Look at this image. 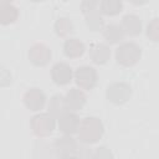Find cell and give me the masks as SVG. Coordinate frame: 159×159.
<instances>
[{
	"label": "cell",
	"instance_id": "6da1fadb",
	"mask_svg": "<svg viewBox=\"0 0 159 159\" xmlns=\"http://www.w3.org/2000/svg\"><path fill=\"white\" fill-rule=\"evenodd\" d=\"M102 134V124L96 118H86L80 127V135L84 142H96Z\"/></svg>",
	"mask_w": 159,
	"mask_h": 159
},
{
	"label": "cell",
	"instance_id": "7a4b0ae2",
	"mask_svg": "<svg viewBox=\"0 0 159 159\" xmlns=\"http://www.w3.org/2000/svg\"><path fill=\"white\" fill-rule=\"evenodd\" d=\"M117 61L124 66H130L137 62L140 56V48L134 43H124L117 48Z\"/></svg>",
	"mask_w": 159,
	"mask_h": 159
},
{
	"label": "cell",
	"instance_id": "3957f363",
	"mask_svg": "<svg viewBox=\"0 0 159 159\" xmlns=\"http://www.w3.org/2000/svg\"><path fill=\"white\" fill-rule=\"evenodd\" d=\"M32 129L37 135H46L53 129L55 122L50 114H39L32 118Z\"/></svg>",
	"mask_w": 159,
	"mask_h": 159
},
{
	"label": "cell",
	"instance_id": "277c9868",
	"mask_svg": "<svg viewBox=\"0 0 159 159\" xmlns=\"http://www.w3.org/2000/svg\"><path fill=\"white\" fill-rule=\"evenodd\" d=\"M96 78H97V75H96L94 68H92V67L84 66V67L78 68L76 72V81L83 88L93 87L96 83Z\"/></svg>",
	"mask_w": 159,
	"mask_h": 159
},
{
	"label": "cell",
	"instance_id": "5b68a950",
	"mask_svg": "<svg viewBox=\"0 0 159 159\" xmlns=\"http://www.w3.org/2000/svg\"><path fill=\"white\" fill-rule=\"evenodd\" d=\"M130 96V88L125 83H114L108 87V98L116 103H123Z\"/></svg>",
	"mask_w": 159,
	"mask_h": 159
},
{
	"label": "cell",
	"instance_id": "8992f818",
	"mask_svg": "<svg viewBox=\"0 0 159 159\" xmlns=\"http://www.w3.org/2000/svg\"><path fill=\"white\" fill-rule=\"evenodd\" d=\"M29 56H30V60L35 65H45V63H47L48 58L51 57V52L45 45L36 43L30 48Z\"/></svg>",
	"mask_w": 159,
	"mask_h": 159
},
{
	"label": "cell",
	"instance_id": "52a82bcc",
	"mask_svg": "<svg viewBox=\"0 0 159 159\" xmlns=\"http://www.w3.org/2000/svg\"><path fill=\"white\" fill-rule=\"evenodd\" d=\"M24 101L26 103V106L32 109V111H37V109H41L43 103H45V96L43 93L40 91V89H30L25 93L24 96Z\"/></svg>",
	"mask_w": 159,
	"mask_h": 159
},
{
	"label": "cell",
	"instance_id": "ba28073f",
	"mask_svg": "<svg viewBox=\"0 0 159 159\" xmlns=\"http://www.w3.org/2000/svg\"><path fill=\"white\" fill-rule=\"evenodd\" d=\"M72 71L66 63H57L52 68V78L58 84H66L71 81Z\"/></svg>",
	"mask_w": 159,
	"mask_h": 159
},
{
	"label": "cell",
	"instance_id": "9c48e42d",
	"mask_svg": "<svg viewBox=\"0 0 159 159\" xmlns=\"http://www.w3.org/2000/svg\"><path fill=\"white\" fill-rule=\"evenodd\" d=\"M58 125L65 133H73L77 128H80V119L77 116L72 113H65L61 116Z\"/></svg>",
	"mask_w": 159,
	"mask_h": 159
},
{
	"label": "cell",
	"instance_id": "30bf717a",
	"mask_svg": "<svg viewBox=\"0 0 159 159\" xmlns=\"http://www.w3.org/2000/svg\"><path fill=\"white\" fill-rule=\"evenodd\" d=\"M65 99H66L67 107H70V108H72V109H78V108H81L82 104L84 103L86 97H84V94H83L80 89L72 88V89L68 92V94H67V97H66Z\"/></svg>",
	"mask_w": 159,
	"mask_h": 159
},
{
	"label": "cell",
	"instance_id": "8fae6325",
	"mask_svg": "<svg viewBox=\"0 0 159 159\" xmlns=\"http://www.w3.org/2000/svg\"><path fill=\"white\" fill-rule=\"evenodd\" d=\"M55 148H56V150H57L58 153H61L63 157H66V155H70V153L76 152L77 145H76V143H75V140H73L72 138H70V137H63V138L56 140Z\"/></svg>",
	"mask_w": 159,
	"mask_h": 159
},
{
	"label": "cell",
	"instance_id": "7c38bea8",
	"mask_svg": "<svg viewBox=\"0 0 159 159\" xmlns=\"http://www.w3.org/2000/svg\"><path fill=\"white\" fill-rule=\"evenodd\" d=\"M84 51L83 43L77 39H70L65 43V53L70 57H77L81 56Z\"/></svg>",
	"mask_w": 159,
	"mask_h": 159
},
{
	"label": "cell",
	"instance_id": "4fadbf2b",
	"mask_svg": "<svg viewBox=\"0 0 159 159\" xmlns=\"http://www.w3.org/2000/svg\"><path fill=\"white\" fill-rule=\"evenodd\" d=\"M91 57L97 63H104L109 57V50L107 46L101 43L93 45L91 48Z\"/></svg>",
	"mask_w": 159,
	"mask_h": 159
},
{
	"label": "cell",
	"instance_id": "5bb4252c",
	"mask_svg": "<svg viewBox=\"0 0 159 159\" xmlns=\"http://www.w3.org/2000/svg\"><path fill=\"white\" fill-rule=\"evenodd\" d=\"M123 29L130 34V35H137L140 32V21L137 16L134 15H127L123 17Z\"/></svg>",
	"mask_w": 159,
	"mask_h": 159
},
{
	"label": "cell",
	"instance_id": "9a60e30c",
	"mask_svg": "<svg viewBox=\"0 0 159 159\" xmlns=\"http://www.w3.org/2000/svg\"><path fill=\"white\" fill-rule=\"evenodd\" d=\"M16 17V9L7 4V2H1L0 5V19L2 24H9L14 21Z\"/></svg>",
	"mask_w": 159,
	"mask_h": 159
},
{
	"label": "cell",
	"instance_id": "2e32d148",
	"mask_svg": "<svg viewBox=\"0 0 159 159\" xmlns=\"http://www.w3.org/2000/svg\"><path fill=\"white\" fill-rule=\"evenodd\" d=\"M67 104H66V99L62 97V96H55L51 102H50V111L53 113V114H57V116H62L65 114V109H66Z\"/></svg>",
	"mask_w": 159,
	"mask_h": 159
},
{
	"label": "cell",
	"instance_id": "e0dca14e",
	"mask_svg": "<svg viewBox=\"0 0 159 159\" xmlns=\"http://www.w3.org/2000/svg\"><path fill=\"white\" fill-rule=\"evenodd\" d=\"M104 37L111 41V42H117L119 40H122L123 37V30L122 27L117 26V25H111L106 29L104 31Z\"/></svg>",
	"mask_w": 159,
	"mask_h": 159
},
{
	"label": "cell",
	"instance_id": "ac0fdd59",
	"mask_svg": "<svg viewBox=\"0 0 159 159\" xmlns=\"http://www.w3.org/2000/svg\"><path fill=\"white\" fill-rule=\"evenodd\" d=\"M55 29H56V32L58 35L65 36V35H67L68 32L72 31V24H71V21L68 19L61 17V19L57 20V22L55 25Z\"/></svg>",
	"mask_w": 159,
	"mask_h": 159
},
{
	"label": "cell",
	"instance_id": "d6986e66",
	"mask_svg": "<svg viewBox=\"0 0 159 159\" xmlns=\"http://www.w3.org/2000/svg\"><path fill=\"white\" fill-rule=\"evenodd\" d=\"M101 7L106 14H117L118 11H120L122 4L118 1H103L101 4Z\"/></svg>",
	"mask_w": 159,
	"mask_h": 159
},
{
	"label": "cell",
	"instance_id": "ffe728a7",
	"mask_svg": "<svg viewBox=\"0 0 159 159\" xmlns=\"http://www.w3.org/2000/svg\"><path fill=\"white\" fill-rule=\"evenodd\" d=\"M147 34L154 41H159V19H154L147 29Z\"/></svg>",
	"mask_w": 159,
	"mask_h": 159
},
{
	"label": "cell",
	"instance_id": "44dd1931",
	"mask_svg": "<svg viewBox=\"0 0 159 159\" xmlns=\"http://www.w3.org/2000/svg\"><path fill=\"white\" fill-rule=\"evenodd\" d=\"M87 24H88V26H89L93 31H97L98 29L102 27L103 20L101 19L99 15H97V14H91V15L87 17Z\"/></svg>",
	"mask_w": 159,
	"mask_h": 159
},
{
	"label": "cell",
	"instance_id": "7402d4cb",
	"mask_svg": "<svg viewBox=\"0 0 159 159\" xmlns=\"http://www.w3.org/2000/svg\"><path fill=\"white\" fill-rule=\"evenodd\" d=\"M61 159H75V158H72V157H70V155H66V157H62Z\"/></svg>",
	"mask_w": 159,
	"mask_h": 159
}]
</instances>
